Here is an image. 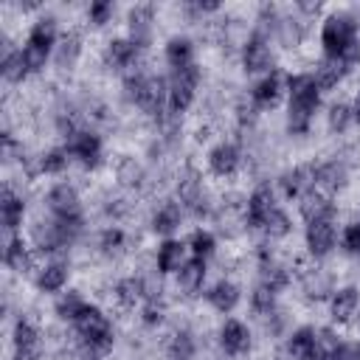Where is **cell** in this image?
<instances>
[{
	"label": "cell",
	"instance_id": "6da1fadb",
	"mask_svg": "<svg viewBox=\"0 0 360 360\" xmlns=\"http://www.w3.org/2000/svg\"><path fill=\"white\" fill-rule=\"evenodd\" d=\"M318 82L315 76L309 73H298V76H290V112H287V129L301 135L309 129V121H312V112L318 110V101H321V93H318Z\"/></svg>",
	"mask_w": 360,
	"mask_h": 360
},
{
	"label": "cell",
	"instance_id": "7a4b0ae2",
	"mask_svg": "<svg viewBox=\"0 0 360 360\" xmlns=\"http://www.w3.org/2000/svg\"><path fill=\"white\" fill-rule=\"evenodd\" d=\"M321 42H323L326 56H340L346 65H352V62L360 59L357 31H354L352 17H346V14H332V17L323 22Z\"/></svg>",
	"mask_w": 360,
	"mask_h": 360
},
{
	"label": "cell",
	"instance_id": "3957f363",
	"mask_svg": "<svg viewBox=\"0 0 360 360\" xmlns=\"http://www.w3.org/2000/svg\"><path fill=\"white\" fill-rule=\"evenodd\" d=\"M73 323H76V332L82 335V340H84L90 349L104 352V349L112 346V329H110V321L101 315L98 307H90V304H87V307L79 312V318H76Z\"/></svg>",
	"mask_w": 360,
	"mask_h": 360
},
{
	"label": "cell",
	"instance_id": "277c9868",
	"mask_svg": "<svg viewBox=\"0 0 360 360\" xmlns=\"http://www.w3.org/2000/svg\"><path fill=\"white\" fill-rule=\"evenodd\" d=\"M197 82H200V70L197 65H188L183 70H174L172 82H169V107L174 112H183L191 98H194V90H197Z\"/></svg>",
	"mask_w": 360,
	"mask_h": 360
},
{
	"label": "cell",
	"instance_id": "5b68a950",
	"mask_svg": "<svg viewBox=\"0 0 360 360\" xmlns=\"http://www.w3.org/2000/svg\"><path fill=\"white\" fill-rule=\"evenodd\" d=\"M48 208L59 217V219H73L79 217V194L73 186L68 183H59L48 191Z\"/></svg>",
	"mask_w": 360,
	"mask_h": 360
},
{
	"label": "cell",
	"instance_id": "8992f818",
	"mask_svg": "<svg viewBox=\"0 0 360 360\" xmlns=\"http://www.w3.org/2000/svg\"><path fill=\"white\" fill-rule=\"evenodd\" d=\"M68 152L73 158H79L84 166H96L101 158V141L93 132H73L68 141Z\"/></svg>",
	"mask_w": 360,
	"mask_h": 360
},
{
	"label": "cell",
	"instance_id": "52a82bcc",
	"mask_svg": "<svg viewBox=\"0 0 360 360\" xmlns=\"http://www.w3.org/2000/svg\"><path fill=\"white\" fill-rule=\"evenodd\" d=\"M335 245V225L332 219H315L307 225V248L312 256H326Z\"/></svg>",
	"mask_w": 360,
	"mask_h": 360
},
{
	"label": "cell",
	"instance_id": "ba28073f",
	"mask_svg": "<svg viewBox=\"0 0 360 360\" xmlns=\"http://www.w3.org/2000/svg\"><path fill=\"white\" fill-rule=\"evenodd\" d=\"M315 186V166H295L281 177V188L287 197H304Z\"/></svg>",
	"mask_w": 360,
	"mask_h": 360
},
{
	"label": "cell",
	"instance_id": "9c48e42d",
	"mask_svg": "<svg viewBox=\"0 0 360 360\" xmlns=\"http://www.w3.org/2000/svg\"><path fill=\"white\" fill-rule=\"evenodd\" d=\"M242 62H245V70H248V73H259V70H267V68H270V48H267V42H264L259 34H253V37L245 42Z\"/></svg>",
	"mask_w": 360,
	"mask_h": 360
},
{
	"label": "cell",
	"instance_id": "30bf717a",
	"mask_svg": "<svg viewBox=\"0 0 360 360\" xmlns=\"http://www.w3.org/2000/svg\"><path fill=\"white\" fill-rule=\"evenodd\" d=\"M219 343L228 354H242L250 346V332L242 321H225V326L219 332Z\"/></svg>",
	"mask_w": 360,
	"mask_h": 360
},
{
	"label": "cell",
	"instance_id": "8fae6325",
	"mask_svg": "<svg viewBox=\"0 0 360 360\" xmlns=\"http://www.w3.org/2000/svg\"><path fill=\"white\" fill-rule=\"evenodd\" d=\"M14 349H17V360H37L39 357L37 329L28 321H17V326H14Z\"/></svg>",
	"mask_w": 360,
	"mask_h": 360
},
{
	"label": "cell",
	"instance_id": "7c38bea8",
	"mask_svg": "<svg viewBox=\"0 0 360 360\" xmlns=\"http://www.w3.org/2000/svg\"><path fill=\"white\" fill-rule=\"evenodd\" d=\"M346 70H349V65L340 56H323L321 65L315 68V82H318V87L329 90V87H335L346 76Z\"/></svg>",
	"mask_w": 360,
	"mask_h": 360
},
{
	"label": "cell",
	"instance_id": "4fadbf2b",
	"mask_svg": "<svg viewBox=\"0 0 360 360\" xmlns=\"http://www.w3.org/2000/svg\"><path fill=\"white\" fill-rule=\"evenodd\" d=\"M129 34H132V42L138 48H143L149 42V34H152V6H135L129 11Z\"/></svg>",
	"mask_w": 360,
	"mask_h": 360
},
{
	"label": "cell",
	"instance_id": "5bb4252c",
	"mask_svg": "<svg viewBox=\"0 0 360 360\" xmlns=\"http://www.w3.org/2000/svg\"><path fill=\"white\" fill-rule=\"evenodd\" d=\"M301 214L307 222H315V219H332L335 214V205L329 202V197L318 194V191H309L301 197Z\"/></svg>",
	"mask_w": 360,
	"mask_h": 360
},
{
	"label": "cell",
	"instance_id": "9a60e30c",
	"mask_svg": "<svg viewBox=\"0 0 360 360\" xmlns=\"http://www.w3.org/2000/svg\"><path fill=\"white\" fill-rule=\"evenodd\" d=\"M236 163H239V152H236V146H231V143H219V146H214L211 155H208L211 172H214V174H222V177H225V174H233Z\"/></svg>",
	"mask_w": 360,
	"mask_h": 360
},
{
	"label": "cell",
	"instance_id": "2e32d148",
	"mask_svg": "<svg viewBox=\"0 0 360 360\" xmlns=\"http://www.w3.org/2000/svg\"><path fill=\"white\" fill-rule=\"evenodd\" d=\"M273 208H276V205H273V194H270V188H267V186L256 188V191L250 194V200H248V222L256 225V228H262L264 217H267Z\"/></svg>",
	"mask_w": 360,
	"mask_h": 360
},
{
	"label": "cell",
	"instance_id": "e0dca14e",
	"mask_svg": "<svg viewBox=\"0 0 360 360\" xmlns=\"http://www.w3.org/2000/svg\"><path fill=\"white\" fill-rule=\"evenodd\" d=\"M202 278H205V259L194 256V259L183 262V267H180V273H177V284H180V290H186V292H197V290L202 287Z\"/></svg>",
	"mask_w": 360,
	"mask_h": 360
},
{
	"label": "cell",
	"instance_id": "ac0fdd59",
	"mask_svg": "<svg viewBox=\"0 0 360 360\" xmlns=\"http://www.w3.org/2000/svg\"><path fill=\"white\" fill-rule=\"evenodd\" d=\"M357 304H360V295H357L354 287H343V290H338V292L332 295V318H335L338 323H346V321L354 315Z\"/></svg>",
	"mask_w": 360,
	"mask_h": 360
},
{
	"label": "cell",
	"instance_id": "d6986e66",
	"mask_svg": "<svg viewBox=\"0 0 360 360\" xmlns=\"http://www.w3.org/2000/svg\"><path fill=\"white\" fill-rule=\"evenodd\" d=\"M208 301H211L214 309L231 312V309L239 304V287L231 284V281H217V284L208 290Z\"/></svg>",
	"mask_w": 360,
	"mask_h": 360
},
{
	"label": "cell",
	"instance_id": "ffe728a7",
	"mask_svg": "<svg viewBox=\"0 0 360 360\" xmlns=\"http://www.w3.org/2000/svg\"><path fill=\"white\" fill-rule=\"evenodd\" d=\"M183 253H186V245H183V242L166 239V242L158 248V270H163V273L180 270V267H183Z\"/></svg>",
	"mask_w": 360,
	"mask_h": 360
},
{
	"label": "cell",
	"instance_id": "44dd1931",
	"mask_svg": "<svg viewBox=\"0 0 360 360\" xmlns=\"http://www.w3.org/2000/svg\"><path fill=\"white\" fill-rule=\"evenodd\" d=\"M65 281H68V264H65V262H51V264H45L42 273H39V278H37L39 290H45V292L62 290Z\"/></svg>",
	"mask_w": 360,
	"mask_h": 360
},
{
	"label": "cell",
	"instance_id": "7402d4cb",
	"mask_svg": "<svg viewBox=\"0 0 360 360\" xmlns=\"http://www.w3.org/2000/svg\"><path fill=\"white\" fill-rule=\"evenodd\" d=\"M315 340H318L315 329L301 326V329H295V332H292V338H290L287 349H290V354H292L295 360H309V354H312V349H315Z\"/></svg>",
	"mask_w": 360,
	"mask_h": 360
},
{
	"label": "cell",
	"instance_id": "603a6c76",
	"mask_svg": "<svg viewBox=\"0 0 360 360\" xmlns=\"http://www.w3.org/2000/svg\"><path fill=\"white\" fill-rule=\"evenodd\" d=\"M166 62H169L174 70H183V68L194 65V62H191V42H188L186 37L169 39V45H166Z\"/></svg>",
	"mask_w": 360,
	"mask_h": 360
},
{
	"label": "cell",
	"instance_id": "cb8c5ba5",
	"mask_svg": "<svg viewBox=\"0 0 360 360\" xmlns=\"http://www.w3.org/2000/svg\"><path fill=\"white\" fill-rule=\"evenodd\" d=\"M343 180H346V169L338 160H329V163L315 169V183L323 186L326 191H338L343 186Z\"/></svg>",
	"mask_w": 360,
	"mask_h": 360
},
{
	"label": "cell",
	"instance_id": "d4e9b609",
	"mask_svg": "<svg viewBox=\"0 0 360 360\" xmlns=\"http://www.w3.org/2000/svg\"><path fill=\"white\" fill-rule=\"evenodd\" d=\"M0 214H3V225H6L8 231H17V225L22 222V200H20L11 188H3Z\"/></svg>",
	"mask_w": 360,
	"mask_h": 360
},
{
	"label": "cell",
	"instance_id": "484cf974",
	"mask_svg": "<svg viewBox=\"0 0 360 360\" xmlns=\"http://www.w3.org/2000/svg\"><path fill=\"white\" fill-rule=\"evenodd\" d=\"M28 42H34V45L51 51L53 42H56V20H53V17H42V20H37L34 28H31V34H28Z\"/></svg>",
	"mask_w": 360,
	"mask_h": 360
},
{
	"label": "cell",
	"instance_id": "4316f807",
	"mask_svg": "<svg viewBox=\"0 0 360 360\" xmlns=\"http://www.w3.org/2000/svg\"><path fill=\"white\" fill-rule=\"evenodd\" d=\"M135 56H138V45H135L132 39H112L110 48H107V59H110V65H115V68L132 65Z\"/></svg>",
	"mask_w": 360,
	"mask_h": 360
},
{
	"label": "cell",
	"instance_id": "83f0119b",
	"mask_svg": "<svg viewBox=\"0 0 360 360\" xmlns=\"http://www.w3.org/2000/svg\"><path fill=\"white\" fill-rule=\"evenodd\" d=\"M278 87H281L278 73H267V76L253 87V104H256V107H270V104L278 98Z\"/></svg>",
	"mask_w": 360,
	"mask_h": 360
},
{
	"label": "cell",
	"instance_id": "f1b7e54d",
	"mask_svg": "<svg viewBox=\"0 0 360 360\" xmlns=\"http://www.w3.org/2000/svg\"><path fill=\"white\" fill-rule=\"evenodd\" d=\"M177 225H180V208H177L174 202H166V205L158 208L155 217H152V231H155V233H172Z\"/></svg>",
	"mask_w": 360,
	"mask_h": 360
},
{
	"label": "cell",
	"instance_id": "f546056e",
	"mask_svg": "<svg viewBox=\"0 0 360 360\" xmlns=\"http://www.w3.org/2000/svg\"><path fill=\"white\" fill-rule=\"evenodd\" d=\"M0 73L6 82H22L28 68H25V59H22V51H8L0 62Z\"/></svg>",
	"mask_w": 360,
	"mask_h": 360
},
{
	"label": "cell",
	"instance_id": "4dcf8cb0",
	"mask_svg": "<svg viewBox=\"0 0 360 360\" xmlns=\"http://www.w3.org/2000/svg\"><path fill=\"white\" fill-rule=\"evenodd\" d=\"M3 262H6L11 270H20V273L28 267V262H31V259H28V248L22 245L20 236H11V239H8L6 250H3Z\"/></svg>",
	"mask_w": 360,
	"mask_h": 360
},
{
	"label": "cell",
	"instance_id": "1f68e13d",
	"mask_svg": "<svg viewBox=\"0 0 360 360\" xmlns=\"http://www.w3.org/2000/svg\"><path fill=\"white\" fill-rule=\"evenodd\" d=\"M338 346H340L338 338L329 329H323V332H318V340H315V349H312L309 360H335Z\"/></svg>",
	"mask_w": 360,
	"mask_h": 360
},
{
	"label": "cell",
	"instance_id": "d6a6232c",
	"mask_svg": "<svg viewBox=\"0 0 360 360\" xmlns=\"http://www.w3.org/2000/svg\"><path fill=\"white\" fill-rule=\"evenodd\" d=\"M84 307H87V304L79 298V292H68V295H62V298L56 301V315L65 318V321H76Z\"/></svg>",
	"mask_w": 360,
	"mask_h": 360
},
{
	"label": "cell",
	"instance_id": "836d02e7",
	"mask_svg": "<svg viewBox=\"0 0 360 360\" xmlns=\"http://www.w3.org/2000/svg\"><path fill=\"white\" fill-rule=\"evenodd\" d=\"M115 292H118V301H121L124 307H132V304L143 295V281H141V278H124V281H118Z\"/></svg>",
	"mask_w": 360,
	"mask_h": 360
},
{
	"label": "cell",
	"instance_id": "e575fe53",
	"mask_svg": "<svg viewBox=\"0 0 360 360\" xmlns=\"http://www.w3.org/2000/svg\"><path fill=\"white\" fill-rule=\"evenodd\" d=\"M262 228H264L270 236H287V233H290V219H287V214H284L281 208H273V211L264 217Z\"/></svg>",
	"mask_w": 360,
	"mask_h": 360
},
{
	"label": "cell",
	"instance_id": "d590c367",
	"mask_svg": "<svg viewBox=\"0 0 360 360\" xmlns=\"http://www.w3.org/2000/svg\"><path fill=\"white\" fill-rule=\"evenodd\" d=\"M141 177H143V169H141L132 158H124V160L118 163V180H121L124 186H138Z\"/></svg>",
	"mask_w": 360,
	"mask_h": 360
},
{
	"label": "cell",
	"instance_id": "8d00e7d4",
	"mask_svg": "<svg viewBox=\"0 0 360 360\" xmlns=\"http://www.w3.org/2000/svg\"><path fill=\"white\" fill-rule=\"evenodd\" d=\"M48 53H51V51L39 48V45H34V42H25V45H22V59H25V68H28V70H39V68L45 65Z\"/></svg>",
	"mask_w": 360,
	"mask_h": 360
},
{
	"label": "cell",
	"instance_id": "74e56055",
	"mask_svg": "<svg viewBox=\"0 0 360 360\" xmlns=\"http://www.w3.org/2000/svg\"><path fill=\"white\" fill-rule=\"evenodd\" d=\"M352 118H354V115H352V107H349V104H332V107H329V127H332L335 132H343Z\"/></svg>",
	"mask_w": 360,
	"mask_h": 360
},
{
	"label": "cell",
	"instance_id": "f35d334b",
	"mask_svg": "<svg viewBox=\"0 0 360 360\" xmlns=\"http://www.w3.org/2000/svg\"><path fill=\"white\" fill-rule=\"evenodd\" d=\"M188 245H191L194 256L205 259V256H211V250H214V236H211L208 231H194L191 239H188Z\"/></svg>",
	"mask_w": 360,
	"mask_h": 360
},
{
	"label": "cell",
	"instance_id": "ab89813d",
	"mask_svg": "<svg viewBox=\"0 0 360 360\" xmlns=\"http://www.w3.org/2000/svg\"><path fill=\"white\" fill-rule=\"evenodd\" d=\"M65 155H68V152H62V149H51L48 155H42V160H39L42 172H48V174L62 172V169H65V163H68V158H65Z\"/></svg>",
	"mask_w": 360,
	"mask_h": 360
},
{
	"label": "cell",
	"instance_id": "60d3db41",
	"mask_svg": "<svg viewBox=\"0 0 360 360\" xmlns=\"http://www.w3.org/2000/svg\"><path fill=\"white\" fill-rule=\"evenodd\" d=\"M273 304H276V292H273L267 284H259V287L253 290V307H256L259 312H270Z\"/></svg>",
	"mask_w": 360,
	"mask_h": 360
},
{
	"label": "cell",
	"instance_id": "b9f144b4",
	"mask_svg": "<svg viewBox=\"0 0 360 360\" xmlns=\"http://www.w3.org/2000/svg\"><path fill=\"white\" fill-rule=\"evenodd\" d=\"M76 53H79V37L76 34H68L65 39H62V45H59V65H70L73 59H76Z\"/></svg>",
	"mask_w": 360,
	"mask_h": 360
},
{
	"label": "cell",
	"instance_id": "7bdbcfd3",
	"mask_svg": "<svg viewBox=\"0 0 360 360\" xmlns=\"http://www.w3.org/2000/svg\"><path fill=\"white\" fill-rule=\"evenodd\" d=\"M191 352H194L191 338H188L186 332H183V335H174V340H172V357H174V360H188Z\"/></svg>",
	"mask_w": 360,
	"mask_h": 360
},
{
	"label": "cell",
	"instance_id": "ee69618b",
	"mask_svg": "<svg viewBox=\"0 0 360 360\" xmlns=\"http://www.w3.org/2000/svg\"><path fill=\"white\" fill-rule=\"evenodd\" d=\"M343 248L352 253V256H360V222L349 225L343 231Z\"/></svg>",
	"mask_w": 360,
	"mask_h": 360
},
{
	"label": "cell",
	"instance_id": "f6af8a7d",
	"mask_svg": "<svg viewBox=\"0 0 360 360\" xmlns=\"http://www.w3.org/2000/svg\"><path fill=\"white\" fill-rule=\"evenodd\" d=\"M110 14H112V6H110L107 0H98V3H90V11H87V17H90V22H96V25H101V22H107V20H110Z\"/></svg>",
	"mask_w": 360,
	"mask_h": 360
},
{
	"label": "cell",
	"instance_id": "bcb514c9",
	"mask_svg": "<svg viewBox=\"0 0 360 360\" xmlns=\"http://www.w3.org/2000/svg\"><path fill=\"white\" fill-rule=\"evenodd\" d=\"M262 284H267L273 292H278V290L287 284V273H284V270H278V267H273V270H267V273H264V281H262Z\"/></svg>",
	"mask_w": 360,
	"mask_h": 360
},
{
	"label": "cell",
	"instance_id": "7dc6e473",
	"mask_svg": "<svg viewBox=\"0 0 360 360\" xmlns=\"http://www.w3.org/2000/svg\"><path fill=\"white\" fill-rule=\"evenodd\" d=\"M160 315H163V309H160V304H155V301H149V304L143 307V321H146V323H158V321H160Z\"/></svg>",
	"mask_w": 360,
	"mask_h": 360
},
{
	"label": "cell",
	"instance_id": "c3c4849f",
	"mask_svg": "<svg viewBox=\"0 0 360 360\" xmlns=\"http://www.w3.org/2000/svg\"><path fill=\"white\" fill-rule=\"evenodd\" d=\"M121 239H124V236H121V231H104V233H101V248H107V250H110V248L121 245Z\"/></svg>",
	"mask_w": 360,
	"mask_h": 360
},
{
	"label": "cell",
	"instance_id": "681fc988",
	"mask_svg": "<svg viewBox=\"0 0 360 360\" xmlns=\"http://www.w3.org/2000/svg\"><path fill=\"white\" fill-rule=\"evenodd\" d=\"M335 360H360V357H357V349H354V346L340 343L338 352H335Z\"/></svg>",
	"mask_w": 360,
	"mask_h": 360
},
{
	"label": "cell",
	"instance_id": "f907efd6",
	"mask_svg": "<svg viewBox=\"0 0 360 360\" xmlns=\"http://www.w3.org/2000/svg\"><path fill=\"white\" fill-rule=\"evenodd\" d=\"M352 115H354V121L360 124V93H357V98H354V107H352Z\"/></svg>",
	"mask_w": 360,
	"mask_h": 360
},
{
	"label": "cell",
	"instance_id": "816d5d0a",
	"mask_svg": "<svg viewBox=\"0 0 360 360\" xmlns=\"http://www.w3.org/2000/svg\"><path fill=\"white\" fill-rule=\"evenodd\" d=\"M84 360H96V357H90V354H87V357H84Z\"/></svg>",
	"mask_w": 360,
	"mask_h": 360
},
{
	"label": "cell",
	"instance_id": "f5cc1de1",
	"mask_svg": "<svg viewBox=\"0 0 360 360\" xmlns=\"http://www.w3.org/2000/svg\"><path fill=\"white\" fill-rule=\"evenodd\" d=\"M357 357H360V349H357Z\"/></svg>",
	"mask_w": 360,
	"mask_h": 360
}]
</instances>
